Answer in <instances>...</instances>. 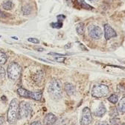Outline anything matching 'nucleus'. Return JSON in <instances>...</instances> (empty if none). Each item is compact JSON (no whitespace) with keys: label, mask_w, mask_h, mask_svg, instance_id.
Returning a JSON list of instances; mask_svg holds the SVG:
<instances>
[{"label":"nucleus","mask_w":125,"mask_h":125,"mask_svg":"<svg viewBox=\"0 0 125 125\" xmlns=\"http://www.w3.org/2000/svg\"><path fill=\"white\" fill-rule=\"evenodd\" d=\"M48 92L51 98L54 101H58L62 98V89L60 83L59 81L57 80H53L50 82L49 87H48Z\"/></svg>","instance_id":"obj_1"},{"label":"nucleus","mask_w":125,"mask_h":125,"mask_svg":"<svg viewBox=\"0 0 125 125\" xmlns=\"http://www.w3.org/2000/svg\"><path fill=\"white\" fill-rule=\"evenodd\" d=\"M19 118V104L17 99H13L9 105L8 111V121L14 124Z\"/></svg>","instance_id":"obj_2"},{"label":"nucleus","mask_w":125,"mask_h":125,"mask_svg":"<svg viewBox=\"0 0 125 125\" xmlns=\"http://www.w3.org/2000/svg\"><path fill=\"white\" fill-rule=\"evenodd\" d=\"M22 72V68L20 64H18L17 62H13L8 66L7 72L9 78H10L11 80H17L20 77Z\"/></svg>","instance_id":"obj_3"},{"label":"nucleus","mask_w":125,"mask_h":125,"mask_svg":"<svg viewBox=\"0 0 125 125\" xmlns=\"http://www.w3.org/2000/svg\"><path fill=\"white\" fill-rule=\"evenodd\" d=\"M109 92V89L107 86L104 84H98L92 88V95L94 98H101L107 96Z\"/></svg>","instance_id":"obj_4"},{"label":"nucleus","mask_w":125,"mask_h":125,"mask_svg":"<svg viewBox=\"0 0 125 125\" xmlns=\"http://www.w3.org/2000/svg\"><path fill=\"white\" fill-rule=\"evenodd\" d=\"M17 92L20 96L23 98L34 99L35 101H40L42 98V92H30L23 88H19Z\"/></svg>","instance_id":"obj_5"},{"label":"nucleus","mask_w":125,"mask_h":125,"mask_svg":"<svg viewBox=\"0 0 125 125\" xmlns=\"http://www.w3.org/2000/svg\"><path fill=\"white\" fill-rule=\"evenodd\" d=\"M31 112V106L26 101H22L19 104V116L20 118H27Z\"/></svg>","instance_id":"obj_6"},{"label":"nucleus","mask_w":125,"mask_h":125,"mask_svg":"<svg viewBox=\"0 0 125 125\" xmlns=\"http://www.w3.org/2000/svg\"><path fill=\"white\" fill-rule=\"evenodd\" d=\"M89 35L93 40H99L102 37V31L101 28L96 25H90L88 28Z\"/></svg>","instance_id":"obj_7"},{"label":"nucleus","mask_w":125,"mask_h":125,"mask_svg":"<svg viewBox=\"0 0 125 125\" xmlns=\"http://www.w3.org/2000/svg\"><path fill=\"white\" fill-rule=\"evenodd\" d=\"M92 121V116L90 109L88 107H85L83 109L82 117L80 121L81 125H89Z\"/></svg>","instance_id":"obj_8"},{"label":"nucleus","mask_w":125,"mask_h":125,"mask_svg":"<svg viewBox=\"0 0 125 125\" xmlns=\"http://www.w3.org/2000/svg\"><path fill=\"white\" fill-rule=\"evenodd\" d=\"M117 36V34L115 31L108 24L104 25V37L106 40H110L113 37H115Z\"/></svg>","instance_id":"obj_9"},{"label":"nucleus","mask_w":125,"mask_h":125,"mask_svg":"<svg viewBox=\"0 0 125 125\" xmlns=\"http://www.w3.org/2000/svg\"><path fill=\"white\" fill-rule=\"evenodd\" d=\"M56 120H57V118L54 114L49 113L45 115V117L43 120V124H44V125H52L54 124Z\"/></svg>","instance_id":"obj_10"},{"label":"nucleus","mask_w":125,"mask_h":125,"mask_svg":"<svg viewBox=\"0 0 125 125\" xmlns=\"http://www.w3.org/2000/svg\"><path fill=\"white\" fill-rule=\"evenodd\" d=\"M64 89H65V91H66V92L67 93V95H74V92H75L74 86L72 85V83H66L65 84Z\"/></svg>","instance_id":"obj_11"},{"label":"nucleus","mask_w":125,"mask_h":125,"mask_svg":"<svg viewBox=\"0 0 125 125\" xmlns=\"http://www.w3.org/2000/svg\"><path fill=\"white\" fill-rule=\"evenodd\" d=\"M106 107L104 106V105L103 104H101L100 106H98V108L95 110V115L97 117H102L105 113H106Z\"/></svg>","instance_id":"obj_12"},{"label":"nucleus","mask_w":125,"mask_h":125,"mask_svg":"<svg viewBox=\"0 0 125 125\" xmlns=\"http://www.w3.org/2000/svg\"><path fill=\"white\" fill-rule=\"evenodd\" d=\"M118 110L121 113H125V97H124L123 98L120 100L118 105Z\"/></svg>","instance_id":"obj_13"},{"label":"nucleus","mask_w":125,"mask_h":125,"mask_svg":"<svg viewBox=\"0 0 125 125\" xmlns=\"http://www.w3.org/2000/svg\"><path fill=\"white\" fill-rule=\"evenodd\" d=\"M76 31H77V32L78 34H83L84 33V31H85V25L83 23L81 22L79 23L77 25V28H76Z\"/></svg>","instance_id":"obj_14"},{"label":"nucleus","mask_w":125,"mask_h":125,"mask_svg":"<svg viewBox=\"0 0 125 125\" xmlns=\"http://www.w3.org/2000/svg\"><path fill=\"white\" fill-rule=\"evenodd\" d=\"M2 7L5 10H11L13 8V4L11 1H6L2 4Z\"/></svg>","instance_id":"obj_15"},{"label":"nucleus","mask_w":125,"mask_h":125,"mask_svg":"<svg viewBox=\"0 0 125 125\" xmlns=\"http://www.w3.org/2000/svg\"><path fill=\"white\" fill-rule=\"evenodd\" d=\"M7 60H8L7 55L4 52H0V65L5 64L7 61Z\"/></svg>","instance_id":"obj_16"},{"label":"nucleus","mask_w":125,"mask_h":125,"mask_svg":"<svg viewBox=\"0 0 125 125\" xmlns=\"http://www.w3.org/2000/svg\"><path fill=\"white\" fill-rule=\"evenodd\" d=\"M108 100H109V101H110L113 104H116L118 101V95L113 94V95H110V97H109Z\"/></svg>","instance_id":"obj_17"},{"label":"nucleus","mask_w":125,"mask_h":125,"mask_svg":"<svg viewBox=\"0 0 125 125\" xmlns=\"http://www.w3.org/2000/svg\"><path fill=\"white\" fill-rule=\"evenodd\" d=\"M52 26L54 28H60L62 26V23L60 21L58 22H54V23H52Z\"/></svg>","instance_id":"obj_18"},{"label":"nucleus","mask_w":125,"mask_h":125,"mask_svg":"<svg viewBox=\"0 0 125 125\" xmlns=\"http://www.w3.org/2000/svg\"><path fill=\"white\" fill-rule=\"evenodd\" d=\"M28 40L31 42H33V43H36V44H38L40 42L39 40L38 39H36V38H28Z\"/></svg>","instance_id":"obj_19"},{"label":"nucleus","mask_w":125,"mask_h":125,"mask_svg":"<svg viewBox=\"0 0 125 125\" xmlns=\"http://www.w3.org/2000/svg\"><path fill=\"white\" fill-rule=\"evenodd\" d=\"M5 69L0 66V77H5Z\"/></svg>","instance_id":"obj_20"},{"label":"nucleus","mask_w":125,"mask_h":125,"mask_svg":"<svg viewBox=\"0 0 125 125\" xmlns=\"http://www.w3.org/2000/svg\"><path fill=\"white\" fill-rule=\"evenodd\" d=\"M55 60L57 62H62L65 60V57H57L55 58Z\"/></svg>","instance_id":"obj_21"},{"label":"nucleus","mask_w":125,"mask_h":125,"mask_svg":"<svg viewBox=\"0 0 125 125\" xmlns=\"http://www.w3.org/2000/svg\"><path fill=\"white\" fill-rule=\"evenodd\" d=\"M96 125H109V124H107L106 121H100Z\"/></svg>","instance_id":"obj_22"},{"label":"nucleus","mask_w":125,"mask_h":125,"mask_svg":"<svg viewBox=\"0 0 125 125\" xmlns=\"http://www.w3.org/2000/svg\"><path fill=\"white\" fill-rule=\"evenodd\" d=\"M5 122V119L2 116H0V125H2Z\"/></svg>","instance_id":"obj_23"},{"label":"nucleus","mask_w":125,"mask_h":125,"mask_svg":"<svg viewBox=\"0 0 125 125\" xmlns=\"http://www.w3.org/2000/svg\"><path fill=\"white\" fill-rule=\"evenodd\" d=\"M30 125H41V124H40V121H34L33 123H31Z\"/></svg>","instance_id":"obj_24"},{"label":"nucleus","mask_w":125,"mask_h":125,"mask_svg":"<svg viewBox=\"0 0 125 125\" xmlns=\"http://www.w3.org/2000/svg\"><path fill=\"white\" fill-rule=\"evenodd\" d=\"M5 17L4 13H2L1 10H0V17Z\"/></svg>","instance_id":"obj_25"},{"label":"nucleus","mask_w":125,"mask_h":125,"mask_svg":"<svg viewBox=\"0 0 125 125\" xmlns=\"http://www.w3.org/2000/svg\"><path fill=\"white\" fill-rule=\"evenodd\" d=\"M13 38L14 40H18V38H17V37H13Z\"/></svg>","instance_id":"obj_26"},{"label":"nucleus","mask_w":125,"mask_h":125,"mask_svg":"<svg viewBox=\"0 0 125 125\" xmlns=\"http://www.w3.org/2000/svg\"><path fill=\"white\" fill-rule=\"evenodd\" d=\"M117 125H125V124H117Z\"/></svg>","instance_id":"obj_27"},{"label":"nucleus","mask_w":125,"mask_h":125,"mask_svg":"<svg viewBox=\"0 0 125 125\" xmlns=\"http://www.w3.org/2000/svg\"><path fill=\"white\" fill-rule=\"evenodd\" d=\"M89 1H97V0H89Z\"/></svg>","instance_id":"obj_28"}]
</instances>
